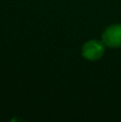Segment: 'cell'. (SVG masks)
Instances as JSON below:
<instances>
[{"label":"cell","mask_w":121,"mask_h":122,"mask_svg":"<svg viewBox=\"0 0 121 122\" xmlns=\"http://www.w3.org/2000/svg\"><path fill=\"white\" fill-rule=\"evenodd\" d=\"M104 45L111 48L121 47V25H111L104 31L102 36Z\"/></svg>","instance_id":"obj_1"},{"label":"cell","mask_w":121,"mask_h":122,"mask_svg":"<svg viewBox=\"0 0 121 122\" xmlns=\"http://www.w3.org/2000/svg\"><path fill=\"white\" fill-rule=\"evenodd\" d=\"M104 54V43L96 40H91L83 46V56L88 60H98Z\"/></svg>","instance_id":"obj_2"}]
</instances>
